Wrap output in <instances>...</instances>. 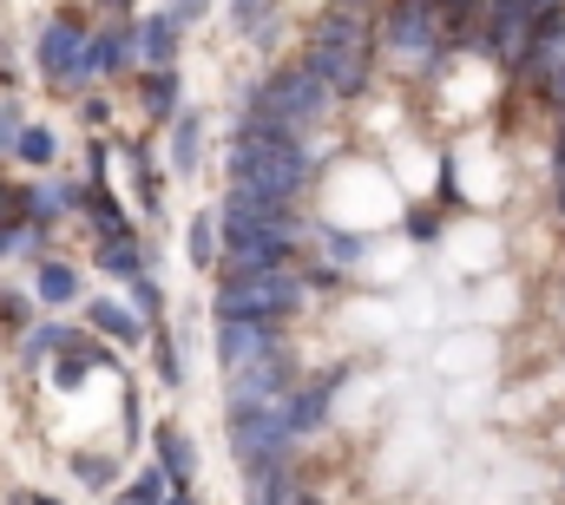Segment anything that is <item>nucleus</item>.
<instances>
[{"label": "nucleus", "instance_id": "nucleus-5", "mask_svg": "<svg viewBox=\"0 0 565 505\" xmlns=\"http://www.w3.org/2000/svg\"><path fill=\"white\" fill-rule=\"evenodd\" d=\"M289 440H296V427H289V407L282 400L231 407V453L244 466H277V460H289Z\"/></svg>", "mask_w": 565, "mask_h": 505}, {"label": "nucleus", "instance_id": "nucleus-3", "mask_svg": "<svg viewBox=\"0 0 565 505\" xmlns=\"http://www.w3.org/2000/svg\"><path fill=\"white\" fill-rule=\"evenodd\" d=\"M224 315H250V322H282L289 309H302V276L289 262H270V269H244L224 282L217 296Z\"/></svg>", "mask_w": 565, "mask_h": 505}, {"label": "nucleus", "instance_id": "nucleus-30", "mask_svg": "<svg viewBox=\"0 0 565 505\" xmlns=\"http://www.w3.org/2000/svg\"><path fill=\"white\" fill-rule=\"evenodd\" d=\"M559 211H565V178H559Z\"/></svg>", "mask_w": 565, "mask_h": 505}, {"label": "nucleus", "instance_id": "nucleus-1", "mask_svg": "<svg viewBox=\"0 0 565 505\" xmlns=\"http://www.w3.org/2000/svg\"><path fill=\"white\" fill-rule=\"evenodd\" d=\"M369 46H375V26L355 0H335L316 26H309V53L302 66L335 93V99H355L369 86Z\"/></svg>", "mask_w": 565, "mask_h": 505}, {"label": "nucleus", "instance_id": "nucleus-17", "mask_svg": "<svg viewBox=\"0 0 565 505\" xmlns=\"http://www.w3.org/2000/svg\"><path fill=\"white\" fill-rule=\"evenodd\" d=\"M198 138H204V119H178V144H171V164L178 171L198 164Z\"/></svg>", "mask_w": 565, "mask_h": 505}, {"label": "nucleus", "instance_id": "nucleus-12", "mask_svg": "<svg viewBox=\"0 0 565 505\" xmlns=\"http://www.w3.org/2000/svg\"><path fill=\"white\" fill-rule=\"evenodd\" d=\"M145 112H151V119H171V112H178V79H171V66H158V73L145 79Z\"/></svg>", "mask_w": 565, "mask_h": 505}, {"label": "nucleus", "instance_id": "nucleus-11", "mask_svg": "<svg viewBox=\"0 0 565 505\" xmlns=\"http://www.w3.org/2000/svg\"><path fill=\"white\" fill-rule=\"evenodd\" d=\"M139 53L151 66H171V53H178V26L171 20H145L139 26Z\"/></svg>", "mask_w": 565, "mask_h": 505}, {"label": "nucleus", "instance_id": "nucleus-19", "mask_svg": "<svg viewBox=\"0 0 565 505\" xmlns=\"http://www.w3.org/2000/svg\"><path fill=\"white\" fill-rule=\"evenodd\" d=\"M211 256H217V217L198 211L191 217V262H211Z\"/></svg>", "mask_w": 565, "mask_h": 505}, {"label": "nucleus", "instance_id": "nucleus-9", "mask_svg": "<svg viewBox=\"0 0 565 505\" xmlns=\"http://www.w3.org/2000/svg\"><path fill=\"white\" fill-rule=\"evenodd\" d=\"M289 362L282 355H264V362H244L231 368V407H250V400H289Z\"/></svg>", "mask_w": 565, "mask_h": 505}, {"label": "nucleus", "instance_id": "nucleus-13", "mask_svg": "<svg viewBox=\"0 0 565 505\" xmlns=\"http://www.w3.org/2000/svg\"><path fill=\"white\" fill-rule=\"evenodd\" d=\"M40 296H46V309H60V302L79 296V276L66 262H40Z\"/></svg>", "mask_w": 565, "mask_h": 505}, {"label": "nucleus", "instance_id": "nucleus-24", "mask_svg": "<svg viewBox=\"0 0 565 505\" xmlns=\"http://www.w3.org/2000/svg\"><path fill=\"white\" fill-rule=\"evenodd\" d=\"M79 480H86V486H106V480H113V460H79Z\"/></svg>", "mask_w": 565, "mask_h": 505}, {"label": "nucleus", "instance_id": "nucleus-20", "mask_svg": "<svg viewBox=\"0 0 565 505\" xmlns=\"http://www.w3.org/2000/svg\"><path fill=\"white\" fill-rule=\"evenodd\" d=\"M93 329H106V335H119V342H132V335H139V322H132L126 309H113V302H99V309H93Z\"/></svg>", "mask_w": 565, "mask_h": 505}, {"label": "nucleus", "instance_id": "nucleus-14", "mask_svg": "<svg viewBox=\"0 0 565 505\" xmlns=\"http://www.w3.org/2000/svg\"><path fill=\"white\" fill-rule=\"evenodd\" d=\"M322 407H329V387H302V394H289V427L309 433V427L322 420Z\"/></svg>", "mask_w": 565, "mask_h": 505}, {"label": "nucleus", "instance_id": "nucleus-23", "mask_svg": "<svg viewBox=\"0 0 565 505\" xmlns=\"http://www.w3.org/2000/svg\"><path fill=\"white\" fill-rule=\"evenodd\" d=\"M26 348L33 355H60V348H73V335L66 329H40V335H26Z\"/></svg>", "mask_w": 565, "mask_h": 505}, {"label": "nucleus", "instance_id": "nucleus-26", "mask_svg": "<svg viewBox=\"0 0 565 505\" xmlns=\"http://www.w3.org/2000/svg\"><path fill=\"white\" fill-rule=\"evenodd\" d=\"M257 13V0H237V20H250Z\"/></svg>", "mask_w": 565, "mask_h": 505}, {"label": "nucleus", "instance_id": "nucleus-4", "mask_svg": "<svg viewBox=\"0 0 565 505\" xmlns=\"http://www.w3.org/2000/svg\"><path fill=\"white\" fill-rule=\"evenodd\" d=\"M329 99H335V93H329L309 66H289V73H277V79H264V93H257V119L302 138L309 126H322Z\"/></svg>", "mask_w": 565, "mask_h": 505}, {"label": "nucleus", "instance_id": "nucleus-10", "mask_svg": "<svg viewBox=\"0 0 565 505\" xmlns=\"http://www.w3.org/2000/svg\"><path fill=\"white\" fill-rule=\"evenodd\" d=\"M132 60V40L126 33H93L86 40V60H79V79H93V73H119Z\"/></svg>", "mask_w": 565, "mask_h": 505}, {"label": "nucleus", "instance_id": "nucleus-21", "mask_svg": "<svg viewBox=\"0 0 565 505\" xmlns=\"http://www.w3.org/2000/svg\"><path fill=\"white\" fill-rule=\"evenodd\" d=\"M119 505H164V473H158V466L139 473V480H132V493H126Z\"/></svg>", "mask_w": 565, "mask_h": 505}, {"label": "nucleus", "instance_id": "nucleus-6", "mask_svg": "<svg viewBox=\"0 0 565 505\" xmlns=\"http://www.w3.org/2000/svg\"><path fill=\"white\" fill-rule=\"evenodd\" d=\"M382 40L402 60H434L447 46V7L440 0H395L388 20H382Z\"/></svg>", "mask_w": 565, "mask_h": 505}, {"label": "nucleus", "instance_id": "nucleus-25", "mask_svg": "<svg viewBox=\"0 0 565 505\" xmlns=\"http://www.w3.org/2000/svg\"><path fill=\"white\" fill-rule=\"evenodd\" d=\"M132 296H139L145 315H158V282H145V276H139V282H132Z\"/></svg>", "mask_w": 565, "mask_h": 505}, {"label": "nucleus", "instance_id": "nucleus-27", "mask_svg": "<svg viewBox=\"0 0 565 505\" xmlns=\"http://www.w3.org/2000/svg\"><path fill=\"white\" fill-rule=\"evenodd\" d=\"M440 7H447V13H467V7H473V0H440Z\"/></svg>", "mask_w": 565, "mask_h": 505}, {"label": "nucleus", "instance_id": "nucleus-8", "mask_svg": "<svg viewBox=\"0 0 565 505\" xmlns=\"http://www.w3.org/2000/svg\"><path fill=\"white\" fill-rule=\"evenodd\" d=\"M282 355L277 322H250V315H224V368H244V362H264Z\"/></svg>", "mask_w": 565, "mask_h": 505}, {"label": "nucleus", "instance_id": "nucleus-15", "mask_svg": "<svg viewBox=\"0 0 565 505\" xmlns=\"http://www.w3.org/2000/svg\"><path fill=\"white\" fill-rule=\"evenodd\" d=\"M13 151H20L26 164H53V151H60V138H53V131H40V126H26L20 138H13Z\"/></svg>", "mask_w": 565, "mask_h": 505}, {"label": "nucleus", "instance_id": "nucleus-28", "mask_svg": "<svg viewBox=\"0 0 565 505\" xmlns=\"http://www.w3.org/2000/svg\"><path fill=\"white\" fill-rule=\"evenodd\" d=\"M164 505H191V499H184V493H178V499H164Z\"/></svg>", "mask_w": 565, "mask_h": 505}, {"label": "nucleus", "instance_id": "nucleus-31", "mask_svg": "<svg viewBox=\"0 0 565 505\" xmlns=\"http://www.w3.org/2000/svg\"><path fill=\"white\" fill-rule=\"evenodd\" d=\"M289 505H322V499H289Z\"/></svg>", "mask_w": 565, "mask_h": 505}, {"label": "nucleus", "instance_id": "nucleus-16", "mask_svg": "<svg viewBox=\"0 0 565 505\" xmlns=\"http://www.w3.org/2000/svg\"><path fill=\"white\" fill-rule=\"evenodd\" d=\"M158 453H164V473H171V480H184V473H191V447H184V433L158 427Z\"/></svg>", "mask_w": 565, "mask_h": 505}, {"label": "nucleus", "instance_id": "nucleus-22", "mask_svg": "<svg viewBox=\"0 0 565 505\" xmlns=\"http://www.w3.org/2000/svg\"><path fill=\"white\" fill-rule=\"evenodd\" d=\"M60 204H66V197H53V191H26V217H33V224H53Z\"/></svg>", "mask_w": 565, "mask_h": 505}, {"label": "nucleus", "instance_id": "nucleus-2", "mask_svg": "<svg viewBox=\"0 0 565 505\" xmlns=\"http://www.w3.org/2000/svg\"><path fill=\"white\" fill-rule=\"evenodd\" d=\"M231 184L237 191H257V197H277L296 204L302 184H309V151L296 144V131L282 126H244V138L231 144Z\"/></svg>", "mask_w": 565, "mask_h": 505}, {"label": "nucleus", "instance_id": "nucleus-18", "mask_svg": "<svg viewBox=\"0 0 565 505\" xmlns=\"http://www.w3.org/2000/svg\"><path fill=\"white\" fill-rule=\"evenodd\" d=\"M99 262H106L113 276H139V250H132V237H106Z\"/></svg>", "mask_w": 565, "mask_h": 505}, {"label": "nucleus", "instance_id": "nucleus-7", "mask_svg": "<svg viewBox=\"0 0 565 505\" xmlns=\"http://www.w3.org/2000/svg\"><path fill=\"white\" fill-rule=\"evenodd\" d=\"M86 26L79 20H53L46 33H40V73L46 79H79V60H86Z\"/></svg>", "mask_w": 565, "mask_h": 505}, {"label": "nucleus", "instance_id": "nucleus-29", "mask_svg": "<svg viewBox=\"0 0 565 505\" xmlns=\"http://www.w3.org/2000/svg\"><path fill=\"white\" fill-rule=\"evenodd\" d=\"M20 505H53V499H20Z\"/></svg>", "mask_w": 565, "mask_h": 505}]
</instances>
